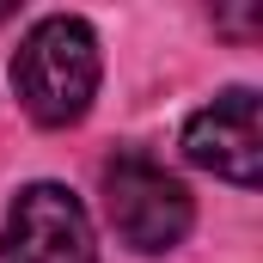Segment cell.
Wrapping results in <instances>:
<instances>
[{"mask_svg":"<svg viewBox=\"0 0 263 263\" xmlns=\"http://www.w3.org/2000/svg\"><path fill=\"white\" fill-rule=\"evenodd\" d=\"M12 86H18V104L43 123V129H67L92 110V92H98V37L86 18L55 12V18H37L12 55Z\"/></svg>","mask_w":263,"mask_h":263,"instance_id":"cell-1","label":"cell"},{"mask_svg":"<svg viewBox=\"0 0 263 263\" xmlns=\"http://www.w3.org/2000/svg\"><path fill=\"white\" fill-rule=\"evenodd\" d=\"M104 214L117 227V239L135 245V251H172L184 245L196 208H190V190L147 153H117L104 165Z\"/></svg>","mask_w":263,"mask_h":263,"instance_id":"cell-2","label":"cell"},{"mask_svg":"<svg viewBox=\"0 0 263 263\" xmlns=\"http://www.w3.org/2000/svg\"><path fill=\"white\" fill-rule=\"evenodd\" d=\"M0 263H98L92 220H86L80 196L62 184L18 190L6 233H0Z\"/></svg>","mask_w":263,"mask_h":263,"instance_id":"cell-3","label":"cell"},{"mask_svg":"<svg viewBox=\"0 0 263 263\" xmlns=\"http://www.w3.org/2000/svg\"><path fill=\"white\" fill-rule=\"evenodd\" d=\"M184 159L251 190L263 178V129H257V92L251 86H233L220 92L214 104H202L196 117L184 123Z\"/></svg>","mask_w":263,"mask_h":263,"instance_id":"cell-4","label":"cell"},{"mask_svg":"<svg viewBox=\"0 0 263 263\" xmlns=\"http://www.w3.org/2000/svg\"><path fill=\"white\" fill-rule=\"evenodd\" d=\"M6 18H12V0H0V25H6Z\"/></svg>","mask_w":263,"mask_h":263,"instance_id":"cell-5","label":"cell"}]
</instances>
